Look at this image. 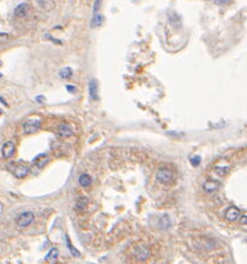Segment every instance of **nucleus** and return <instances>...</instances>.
<instances>
[{"label":"nucleus","mask_w":247,"mask_h":264,"mask_svg":"<svg viewBox=\"0 0 247 264\" xmlns=\"http://www.w3.org/2000/svg\"><path fill=\"white\" fill-rule=\"evenodd\" d=\"M33 220H34V215L31 211H25L17 217L16 223L19 227H27L32 224Z\"/></svg>","instance_id":"nucleus-1"},{"label":"nucleus","mask_w":247,"mask_h":264,"mask_svg":"<svg viewBox=\"0 0 247 264\" xmlns=\"http://www.w3.org/2000/svg\"><path fill=\"white\" fill-rule=\"evenodd\" d=\"M133 255L135 258L139 261H145L149 257L150 251H149V248L144 244H137L133 250Z\"/></svg>","instance_id":"nucleus-2"},{"label":"nucleus","mask_w":247,"mask_h":264,"mask_svg":"<svg viewBox=\"0 0 247 264\" xmlns=\"http://www.w3.org/2000/svg\"><path fill=\"white\" fill-rule=\"evenodd\" d=\"M40 124H42V122L39 119H28L23 124V129L26 134H33V133L39 130Z\"/></svg>","instance_id":"nucleus-3"},{"label":"nucleus","mask_w":247,"mask_h":264,"mask_svg":"<svg viewBox=\"0 0 247 264\" xmlns=\"http://www.w3.org/2000/svg\"><path fill=\"white\" fill-rule=\"evenodd\" d=\"M156 179L161 184H169L173 180V172L169 168H160L156 173Z\"/></svg>","instance_id":"nucleus-4"},{"label":"nucleus","mask_w":247,"mask_h":264,"mask_svg":"<svg viewBox=\"0 0 247 264\" xmlns=\"http://www.w3.org/2000/svg\"><path fill=\"white\" fill-rule=\"evenodd\" d=\"M11 171L16 178L22 179V178H25L27 174H28L30 168L27 167V166H25L24 163H19V165H12Z\"/></svg>","instance_id":"nucleus-5"},{"label":"nucleus","mask_w":247,"mask_h":264,"mask_svg":"<svg viewBox=\"0 0 247 264\" xmlns=\"http://www.w3.org/2000/svg\"><path fill=\"white\" fill-rule=\"evenodd\" d=\"M14 151H16L14 143L11 142V141H8V142L4 143V146H3V148H1V155H3L4 159H10L14 154Z\"/></svg>","instance_id":"nucleus-6"},{"label":"nucleus","mask_w":247,"mask_h":264,"mask_svg":"<svg viewBox=\"0 0 247 264\" xmlns=\"http://www.w3.org/2000/svg\"><path fill=\"white\" fill-rule=\"evenodd\" d=\"M225 217L227 220L235 221L240 218V210L235 206H229L225 212Z\"/></svg>","instance_id":"nucleus-7"},{"label":"nucleus","mask_w":247,"mask_h":264,"mask_svg":"<svg viewBox=\"0 0 247 264\" xmlns=\"http://www.w3.org/2000/svg\"><path fill=\"white\" fill-rule=\"evenodd\" d=\"M72 134H73V129L71 128L70 124L63 123L58 127V135L59 136H62V137H69V136H71Z\"/></svg>","instance_id":"nucleus-8"},{"label":"nucleus","mask_w":247,"mask_h":264,"mask_svg":"<svg viewBox=\"0 0 247 264\" xmlns=\"http://www.w3.org/2000/svg\"><path fill=\"white\" fill-rule=\"evenodd\" d=\"M219 186H220V184L218 183V181H214V180H207V181H204V189L206 192H208V193H212V192H215L216 189H219Z\"/></svg>","instance_id":"nucleus-9"},{"label":"nucleus","mask_w":247,"mask_h":264,"mask_svg":"<svg viewBox=\"0 0 247 264\" xmlns=\"http://www.w3.org/2000/svg\"><path fill=\"white\" fill-rule=\"evenodd\" d=\"M89 92L92 100H98V84L96 80H91L89 84Z\"/></svg>","instance_id":"nucleus-10"},{"label":"nucleus","mask_w":247,"mask_h":264,"mask_svg":"<svg viewBox=\"0 0 247 264\" xmlns=\"http://www.w3.org/2000/svg\"><path fill=\"white\" fill-rule=\"evenodd\" d=\"M88 204H89V199H88L86 197H79V198L77 199V201H76V205H75L76 210L78 211V212L84 211L86 209Z\"/></svg>","instance_id":"nucleus-11"},{"label":"nucleus","mask_w":247,"mask_h":264,"mask_svg":"<svg viewBox=\"0 0 247 264\" xmlns=\"http://www.w3.org/2000/svg\"><path fill=\"white\" fill-rule=\"evenodd\" d=\"M170 225H172V221H170V218L167 216V215H164V216H162L161 218H160V220H159V226H160L161 230H168V229L170 227Z\"/></svg>","instance_id":"nucleus-12"},{"label":"nucleus","mask_w":247,"mask_h":264,"mask_svg":"<svg viewBox=\"0 0 247 264\" xmlns=\"http://www.w3.org/2000/svg\"><path fill=\"white\" fill-rule=\"evenodd\" d=\"M78 181H79V185H81L82 187H89V186L91 185L92 179L88 173H83V174H81Z\"/></svg>","instance_id":"nucleus-13"},{"label":"nucleus","mask_w":247,"mask_h":264,"mask_svg":"<svg viewBox=\"0 0 247 264\" xmlns=\"http://www.w3.org/2000/svg\"><path fill=\"white\" fill-rule=\"evenodd\" d=\"M27 10H28V6L26 5V4H20V5H18L14 8V16L17 17H25L27 13Z\"/></svg>","instance_id":"nucleus-14"},{"label":"nucleus","mask_w":247,"mask_h":264,"mask_svg":"<svg viewBox=\"0 0 247 264\" xmlns=\"http://www.w3.org/2000/svg\"><path fill=\"white\" fill-rule=\"evenodd\" d=\"M48 162V155L46 154H40L34 159V163L37 165V167L43 168Z\"/></svg>","instance_id":"nucleus-15"},{"label":"nucleus","mask_w":247,"mask_h":264,"mask_svg":"<svg viewBox=\"0 0 247 264\" xmlns=\"http://www.w3.org/2000/svg\"><path fill=\"white\" fill-rule=\"evenodd\" d=\"M57 257H58V250L57 249H51L48 251V255H46L45 261H48V262H54L57 259Z\"/></svg>","instance_id":"nucleus-16"},{"label":"nucleus","mask_w":247,"mask_h":264,"mask_svg":"<svg viewBox=\"0 0 247 264\" xmlns=\"http://www.w3.org/2000/svg\"><path fill=\"white\" fill-rule=\"evenodd\" d=\"M169 20H170V24H172L174 27H179L180 25H181V22H180V17L177 16L176 13H174V12H173L172 14H170V18H169Z\"/></svg>","instance_id":"nucleus-17"},{"label":"nucleus","mask_w":247,"mask_h":264,"mask_svg":"<svg viewBox=\"0 0 247 264\" xmlns=\"http://www.w3.org/2000/svg\"><path fill=\"white\" fill-rule=\"evenodd\" d=\"M72 69L71 68H63L62 70L59 71V76L62 77V78H70L71 76H72Z\"/></svg>","instance_id":"nucleus-18"},{"label":"nucleus","mask_w":247,"mask_h":264,"mask_svg":"<svg viewBox=\"0 0 247 264\" xmlns=\"http://www.w3.org/2000/svg\"><path fill=\"white\" fill-rule=\"evenodd\" d=\"M66 239V244H68V248H69V250L71 251V253H72V256H76V257H81V252L77 250V249H75L73 246H72V244H71L70 242V238L66 237L65 238Z\"/></svg>","instance_id":"nucleus-19"},{"label":"nucleus","mask_w":247,"mask_h":264,"mask_svg":"<svg viewBox=\"0 0 247 264\" xmlns=\"http://www.w3.org/2000/svg\"><path fill=\"white\" fill-rule=\"evenodd\" d=\"M214 171L218 175L224 177V175H226V174L228 173V167H226V166H216Z\"/></svg>","instance_id":"nucleus-20"},{"label":"nucleus","mask_w":247,"mask_h":264,"mask_svg":"<svg viewBox=\"0 0 247 264\" xmlns=\"http://www.w3.org/2000/svg\"><path fill=\"white\" fill-rule=\"evenodd\" d=\"M102 22H103V17L101 16V14H95L91 24H92V26H99V25L102 24Z\"/></svg>","instance_id":"nucleus-21"},{"label":"nucleus","mask_w":247,"mask_h":264,"mask_svg":"<svg viewBox=\"0 0 247 264\" xmlns=\"http://www.w3.org/2000/svg\"><path fill=\"white\" fill-rule=\"evenodd\" d=\"M200 162H201V156L200 155H195L190 159V163L193 165L194 167H198L200 165Z\"/></svg>","instance_id":"nucleus-22"},{"label":"nucleus","mask_w":247,"mask_h":264,"mask_svg":"<svg viewBox=\"0 0 247 264\" xmlns=\"http://www.w3.org/2000/svg\"><path fill=\"white\" fill-rule=\"evenodd\" d=\"M8 38H10V36H8L7 33H0V44L7 42V40H8Z\"/></svg>","instance_id":"nucleus-23"},{"label":"nucleus","mask_w":247,"mask_h":264,"mask_svg":"<svg viewBox=\"0 0 247 264\" xmlns=\"http://www.w3.org/2000/svg\"><path fill=\"white\" fill-rule=\"evenodd\" d=\"M101 1H95V7H93V13H97V11L99 10V6H101Z\"/></svg>","instance_id":"nucleus-24"},{"label":"nucleus","mask_w":247,"mask_h":264,"mask_svg":"<svg viewBox=\"0 0 247 264\" xmlns=\"http://www.w3.org/2000/svg\"><path fill=\"white\" fill-rule=\"evenodd\" d=\"M65 88H66V90H69L70 92H75L76 91V88H75V86H72V85H66Z\"/></svg>","instance_id":"nucleus-25"},{"label":"nucleus","mask_w":247,"mask_h":264,"mask_svg":"<svg viewBox=\"0 0 247 264\" xmlns=\"http://www.w3.org/2000/svg\"><path fill=\"white\" fill-rule=\"evenodd\" d=\"M240 218H241V224H242V225H246V223H247L246 216H240Z\"/></svg>","instance_id":"nucleus-26"},{"label":"nucleus","mask_w":247,"mask_h":264,"mask_svg":"<svg viewBox=\"0 0 247 264\" xmlns=\"http://www.w3.org/2000/svg\"><path fill=\"white\" fill-rule=\"evenodd\" d=\"M36 100H37V101H39V102H43V101H44V97H43V96H39V97H37Z\"/></svg>","instance_id":"nucleus-27"},{"label":"nucleus","mask_w":247,"mask_h":264,"mask_svg":"<svg viewBox=\"0 0 247 264\" xmlns=\"http://www.w3.org/2000/svg\"><path fill=\"white\" fill-rule=\"evenodd\" d=\"M46 37H48V38H50V36H48H48H46ZM50 39H51V38H50ZM52 40H53L54 43H60V42H58V40H56V39H52Z\"/></svg>","instance_id":"nucleus-28"},{"label":"nucleus","mask_w":247,"mask_h":264,"mask_svg":"<svg viewBox=\"0 0 247 264\" xmlns=\"http://www.w3.org/2000/svg\"><path fill=\"white\" fill-rule=\"evenodd\" d=\"M0 114H1V109H0Z\"/></svg>","instance_id":"nucleus-29"}]
</instances>
